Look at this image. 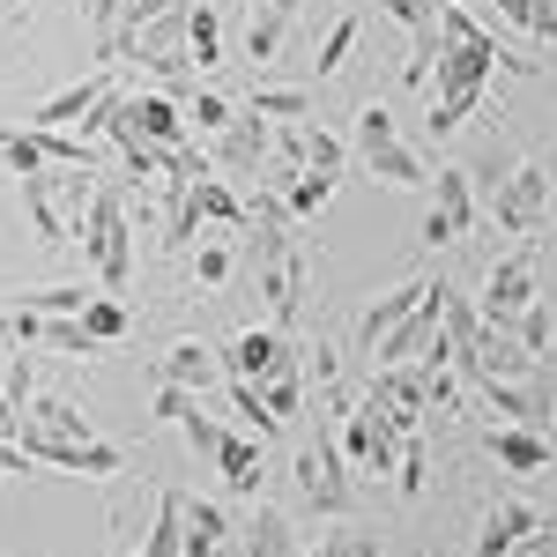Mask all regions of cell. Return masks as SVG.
Returning <instances> with one entry per match:
<instances>
[{
	"instance_id": "29",
	"label": "cell",
	"mask_w": 557,
	"mask_h": 557,
	"mask_svg": "<svg viewBox=\"0 0 557 557\" xmlns=\"http://www.w3.org/2000/svg\"><path fill=\"white\" fill-rule=\"evenodd\" d=\"M141 557H186V498H178V491L157 498V528H149Z\"/></svg>"
},
{
	"instance_id": "51",
	"label": "cell",
	"mask_w": 557,
	"mask_h": 557,
	"mask_svg": "<svg viewBox=\"0 0 557 557\" xmlns=\"http://www.w3.org/2000/svg\"><path fill=\"white\" fill-rule=\"evenodd\" d=\"M253 8H290V15H298V0H253Z\"/></svg>"
},
{
	"instance_id": "37",
	"label": "cell",
	"mask_w": 557,
	"mask_h": 557,
	"mask_svg": "<svg viewBox=\"0 0 557 557\" xmlns=\"http://www.w3.org/2000/svg\"><path fill=\"white\" fill-rule=\"evenodd\" d=\"M357 38H364V15H335V23H327V38H320V52H312V60H320V83L357 52Z\"/></svg>"
},
{
	"instance_id": "30",
	"label": "cell",
	"mask_w": 557,
	"mask_h": 557,
	"mask_svg": "<svg viewBox=\"0 0 557 557\" xmlns=\"http://www.w3.org/2000/svg\"><path fill=\"white\" fill-rule=\"evenodd\" d=\"M246 104H253L260 120H275V127H283V120H305V112H312V89H305V83H253Z\"/></svg>"
},
{
	"instance_id": "26",
	"label": "cell",
	"mask_w": 557,
	"mask_h": 557,
	"mask_svg": "<svg viewBox=\"0 0 557 557\" xmlns=\"http://www.w3.org/2000/svg\"><path fill=\"white\" fill-rule=\"evenodd\" d=\"M231 535V513L215 498H186V557H215Z\"/></svg>"
},
{
	"instance_id": "50",
	"label": "cell",
	"mask_w": 557,
	"mask_h": 557,
	"mask_svg": "<svg viewBox=\"0 0 557 557\" xmlns=\"http://www.w3.org/2000/svg\"><path fill=\"white\" fill-rule=\"evenodd\" d=\"M343 550H349V557H386L380 535H343Z\"/></svg>"
},
{
	"instance_id": "31",
	"label": "cell",
	"mask_w": 557,
	"mask_h": 557,
	"mask_svg": "<svg viewBox=\"0 0 557 557\" xmlns=\"http://www.w3.org/2000/svg\"><path fill=\"white\" fill-rule=\"evenodd\" d=\"M223 386H231V424L238 431H253V438H275V431H283L268 417V394H260L253 380H223Z\"/></svg>"
},
{
	"instance_id": "4",
	"label": "cell",
	"mask_w": 557,
	"mask_h": 557,
	"mask_svg": "<svg viewBox=\"0 0 557 557\" xmlns=\"http://www.w3.org/2000/svg\"><path fill=\"white\" fill-rule=\"evenodd\" d=\"M83 253L97 268V283L120 298L134 283V223H127V194L97 178V201H89V223H83Z\"/></svg>"
},
{
	"instance_id": "47",
	"label": "cell",
	"mask_w": 557,
	"mask_h": 557,
	"mask_svg": "<svg viewBox=\"0 0 557 557\" xmlns=\"http://www.w3.org/2000/svg\"><path fill=\"white\" fill-rule=\"evenodd\" d=\"M513 557H557V520H543V528H535V535H528Z\"/></svg>"
},
{
	"instance_id": "35",
	"label": "cell",
	"mask_w": 557,
	"mask_h": 557,
	"mask_svg": "<svg viewBox=\"0 0 557 557\" xmlns=\"http://www.w3.org/2000/svg\"><path fill=\"white\" fill-rule=\"evenodd\" d=\"M186 52H194V67H215V60H223V15H215L209 0H194V23H186Z\"/></svg>"
},
{
	"instance_id": "7",
	"label": "cell",
	"mask_w": 557,
	"mask_h": 557,
	"mask_svg": "<svg viewBox=\"0 0 557 557\" xmlns=\"http://www.w3.org/2000/svg\"><path fill=\"white\" fill-rule=\"evenodd\" d=\"M491 215H498V231H513V238L543 231V215H550V164H543V157L513 164V172L491 186Z\"/></svg>"
},
{
	"instance_id": "23",
	"label": "cell",
	"mask_w": 557,
	"mask_h": 557,
	"mask_svg": "<svg viewBox=\"0 0 557 557\" xmlns=\"http://www.w3.org/2000/svg\"><path fill=\"white\" fill-rule=\"evenodd\" d=\"M438 320H446V357H454V364H461V357L483 343V327H491V320H483V305L461 298V290H438Z\"/></svg>"
},
{
	"instance_id": "28",
	"label": "cell",
	"mask_w": 557,
	"mask_h": 557,
	"mask_svg": "<svg viewBox=\"0 0 557 557\" xmlns=\"http://www.w3.org/2000/svg\"><path fill=\"white\" fill-rule=\"evenodd\" d=\"M275 194H283V209L298 215V223H312V215L335 201V172H290L283 186H275Z\"/></svg>"
},
{
	"instance_id": "3",
	"label": "cell",
	"mask_w": 557,
	"mask_h": 557,
	"mask_svg": "<svg viewBox=\"0 0 557 557\" xmlns=\"http://www.w3.org/2000/svg\"><path fill=\"white\" fill-rule=\"evenodd\" d=\"M15 186H23V209H30L38 246L75 253V246H83V223H89V201H97V172H60V164H45V172L15 178Z\"/></svg>"
},
{
	"instance_id": "45",
	"label": "cell",
	"mask_w": 557,
	"mask_h": 557,
	"mask_svg": "<svg viewBox=\"0 0 557 557\" xmlns=\"http://www.w3.org/2000/svg\"><path fill=\"white\" fill-rule=\"evenodd\" d=\"M380 15H386V23H409V38L438 23V8H431V0H380Z\"/></svg>"
},
{
	"instance_id": "44",
	"label": "cell",
	"mask_w": 557,
	"mask_h": 557,
	"mask_svg": "<svg viewBox=\"0 0 557 557\" xmlns=\"http://www.w3.org/2000/svg\"><path fill=\"white\" fill-rule=\"evenodd\" d=\"M0 394H8V401H23V409H30V401H38V364H30V357H23V349H15V357H8V372H0Z\"/></svg>"
},
{
	"instance_id": "48",
	"label": "cell",
	"mask_w": 557,
	"mask_h": 557,
	"mask_svg": "<svg viewBox=\"0 0 557 557\" xmlns=\"http://www.w3.org/2000/svg\"><path fill=\"white\" fill-rule=\"evenodd\" d=\"M0 438L23 446V401H8V394H0Z\"/></svg>"
},
{
	"instance_id": "19",
	"label": "cell",
	"mask_w": 557,
	"mask_h": 557,
	"mask_svg": "<svg viewBox=\"0 0 557 557\" xmlns=\"http://www.w3.org/2000/svg\"><path fill=\"white\" fill-rule=\"evenodd\" d=\"M483 401L506 417V424H550V386H543V372H528V380H491L483 386Z\"/></svg>"
},
{
	"instance_id": "41",
	"label": "cell",
	"mask_w": 557,
	"mask_h": 557,
	"mask_svg": "<svg viewBox=\"0 0 557 557\" xmlns=\"http://www.w3.org/2000/svg\"><path fill=\"white\" fill-rule=\"evenodd\" d=\"M83 327L97 335V343H120V335H127V298H112V290H104V298H89L83 305Z\"/></svg>"
},
{
	"instance_id": "15",
	"label": "cell",
	"mask_w": 557,
	"mask_h": 557,
	"mask_svg": "<svg viewBox=\"0 0 557 557\" xmlns=\"http://www.w3.org/2000/svg\"><path fill=\"white\" fill-rule=\"evenodd\" d=\"M127 120L149 134L157 149H186V141H194V127H186V104H178L172 89H127Z\"/></svg>"
},
{
	"instance_id": "52",
	"label": "cell",
	"mask_w": 557,
	"mask_h": 557,
	"mask_svg": "<svg viewBox=\"0 0 557 557\" xmlns=\"http://www.w3.org/2000/svg\"><path fill=\"white\" fill-rule=\"evenodd\" d=\"M550 424H557V380H550Z\"/></svg>"
},
{
	"instance_id": "34",
	"label": "cell",
	"mask_w": 557,
	"mask_h": 557,
	"mask_svg": "<svg viewBox=\"0 0 557 557\" xmlns=\"http://www.w3.org/2000/svg\"><path fill=\"white\" fill-rule=\"evenodd\" d=\"M283 30H290V8H253V30H246V60L268 67L283 52Z\"/></svg>"
},
{
	"instance_id": "21",
	"label": "cell",
	"mask_w": 557,
	"mask_h": 557,
	"mask_svg": "<svg viewBox=\"0 0 557 557\" xmlns=\"http://www.w3.org/2000/svg\"><path fill=\"white\" fill-rule=\"evenodd\" d=\"M431 290H438V283H424V275H417V283H401V290L372 298V305H364V320H357V343H364V349H380L386 335H394V327H401V320H409V312H417V305L431 298Z\"/></svg>"
},
{
	"instance_id": "12",
	"label": "cell",
	"mask_w": 557,
	"mask_h": 557,
	"mask_svg": "<svg viewBox=\"0 0 557 557\" xmlns=\"http://www.w3.org/2000/svg\"><path fill=\"white\" fill-rule=\"evenodd\" d=\"M483 320L491 327H513L520 312L535 305V268H528V253H506V260H491V275H483Z\"/></svg>"
},
{
	"instance_id": "18",
	"label": "cell",
	"mask_w": 557,
	"mask_h": 557,
	"mask_svg": "<svg viewBox=\"0 0 557 557\" xmlns=\"http://www.w3.org/2000/svg\"><path fill=\"white\" fill-rule=\"evenodd\" d=\"M157 417L201 454V461H215V446H223V424H209L201 417V394H186V386H157Z\"/></svg>"
},
{
	"instance_id": "2",
	"label": "cell",
	"mask_w": 557,
	"mask_h": 557,
	"mask_svg": "<svg viewBox=\"0 0 557 557\" xmlns=\"http://www.w3.org/2000/svg\"><path fill=\"white\" fill-rule=\"evenodd\" d=\"M23 454H30L38 469H67V475H120L127 469V454H120L112 438H97L89 417L67 394H38V401L23 409Z\"/></svg>"
},
{
	"instance_id": "38",
	"label": "cell",
	"mask_w": 557,
	"mask_h": 557,
	"mask_svg": "<svg viewBox=\"0 0 557 557\" xmlns=\"http://www.w3.org/2000/svg\"><path fill=\"white\" fill-rule=\"evenodd\" d=\"M231 120H238V104H231V97H215V89H194V97H186V127L201 134V141H215Z\"/></svg>"
},
{
	"instance_id": "20",
	"label": "cell",
	"mask_w": 557,
	"mask_h": 557,
	"mask_svg": "<svg viewBox=\"0 0 557 557\" xmlns=\"http://www.w3.org/2000/svg\"><path fill=\"white\" fill-rule=\"evenodd\" d=\"M357 157H364V172L380 178V186H394V194H417V186H431V164L417 157V149H401L394 134H386V141H364Z\"/></svg>"
},
{
	"instance_id": "42",
	"label": "cell",
	"mask_w": 557,
	"mask_h": 557,
	"mask_svg": "<svg viewBox=\"0 0 557 557\" xmlns=\"http://www.w3.org/2000/svg\"><path fill=\"white\" fill-rule=\"evenodd\" d=\"M231 268H238V253H231V238H201L194 246V283H231Z\"/></svg>"
},
{
	"instance_id": "53",
	"label": "cell",
	"mask_w": 557,
	"mask_h": 557,
	"mask_svg": "<svg viewBox=\"0 0 557 557\" xmlns=\"http://www.w3.org/2000/svg\"><path fill=\"white\" fill-rule=\"evenodd\" d=\"M431 8H469V0H431Z\"/></svg>"
},
{
	"instance_id": "10",
	"label": "cell",
	"mask_w": 557,
	"mask_h": 557,
	"mask_svg": "<svg viewBox=\"0 0 557 557\" xmlns=\"http://www.w3.org/2000/svg\"><path fill=\"white\" fill-rule=\"evenodd\" d=\"M209 157L223 178H260V164L275 157V120H260L253 104H238V120L209 141Z\"/></svg>"
},
{
	"instance_id": "13",
	"label": "cell",
	"mask_w": 557,
	"mask_h": 557,
	"mask_svg": "<svg viewBox=\"0 0 557 557\" xmlns=\"http://www.w3.org/2000/svg\"><path fill=\"white\" fill-rule=\"evenodd\" d=\"M290 357H298V349H290V327H275V320H268V327H246L238 343L223 349V380H253L260 386L268 372H283Z\"/></svg>"
},
{
	"instance_id": "9",
	"label": "cell",
	"mask_w": 557,
	"mask_h": 557,
	"mask_svg": "<svg viewBox=\"0 0 557 557\" xmlns=\"http://www.w3.org/2000/svg\"><path fill=\"white\" fill-rule=\"evenodd\" d=\"M438 290H446V283H438ZM438 290H431V298L417 305V312H409V320H401V327H394L380 349H372V364H454V357H446V320H438Z\"/></svg>"
},
{
	"instance_id": "16",
	"label": "cell",
	"mask_w": 557,
	"mask_h": 557,
	"mask_svg": "<svg viewBox=\"0 0 557 557\" xmlns=\"http://www.w3.org/2000/svg\"><path fill=\"white\" fill-rule=\"evenodd\" d=\"M483 446H491V461H498L506 475H543V469L557 461L550 431H535V424H498Z\"/></svg>"
},
{
	"instance_id": "32",
	"label": "cell",
	"mask_w": 557,
	"mask_h": 557,
	"mask_svg": "<svg viewBox=\"0 0 557 557\" xmlns=\"http://www.w3.org/2000/svg\"><path fill=\"white\" fill-rule=\"evenodd\" d=\"M498 8V23H513V30H528V38L557 45V0H491Z\"/></svg>"
},
{
	"instance_id": "8",
	"label": "cell",
	"mask_w": 557,
	"mask_h": 557,
	"mask_svg": "<svg viewBox=\"0 0 557 557\" xmlns=\"http://www.w3.org/2000/svg\"><path fill=\"white\" fill-rule=\"evenodd\" d=\"M483 215V201H475V172H431V215H424V246H461L469 238V223Z\"/></svg>"
},
{
	"instance_id": "22",
	"label": "cell",
	"mask_w": 557,
	"mask_h": 557,
	"mask_svg": "<svg viewBox=\"0 0 557 557\" xmlns=\"http://www.w3.org/2000/svg\"><path fill=\"white\" fill-rule=\"evenodd\" d=\"M194 209H201V231L215 238H246V194H231V178H194Z\"/></svg>"
},
{
	"instance_id": "14",
	"label": "cell",
	"mask_w": 557,
	"mask_h": 557,
	"mask_svg": "<svg viewBox=\"0 0 557 557\" xmlns=\"http://www.w3.org/2000/svg\"><path fill=\"white\" fill-rule=\"evenodd\" d=\"M535 528H543V513H535L528 498H513V491H506V498H491V506H483V520H475V557H513Z\"/></svg>"
},
{
	"instance_id": "46",
	"label": "cell",
	"mask_w": 557,
	"mask_h": 557,
	"mask_svg": "<svg viewBox=\"0 0 557 557\" xmlns=\"http://www.w3.org/2000/svg\"><path fill=\"white\" fill-rule=\"evenodd\" d=\"M431 417H446V424H454V417H461V380H454V372H446V364H438V372H431Z\"/></svg>"
},
{
	"instance_id": "11",
	"label": "cell",
	"mask_w": 557,
	"mask_h": 557,
	"mask_svg": "<svg viewBox=\"0 0 557 557\" xmlns=\"http://www.w3.org/2000/svg\"><path fill=\"white\" fill-rule=\"evenodd\" d=\"M535 364H543V357L520 343L513 327H483V343H475L454 372H461V380H475V386H491V380H528Z\"/></svg>"
},
{
	"instance_id": "40",
	"label": "cell",
	"mask_w": 557,
	"mask_h": 557,
	"mask_svg": "<svg viewBox=\"0 0 557 557\" xmlns=\"http://www.w3.org/2000/svg\"><path fill=\"white\" fill-rule=\"evenodd\" d=\"M424 483H431L424 431H409V438H401V469H394V491H401V498H424Z\"/></svg>"
},
{
	"instance_id": "6",
	"label": "cell",
	"mask_w": 557,
	"mask_h": 557,
	"mask_svg": "<svg viewBox=\"0 0 557 557\" xmlns=\"http://www.w3.org/2000/svg\"><path fill=\"white\" fill-rule=\"evenodd\" d=\"M127 97V83H120V67H97L89 83H67L60 97H45L38 112L23 120V127H67V134H104V112Z\"/></svg>"
},
{
	"instance_id": "1",
	"label": "cell",
	"mask_w": 557,
	"mask_h": 557,
	"mask_svg": "<svg viewBox=\"0 0 557 557\" xmlns=\"http://www.w3.org/2000/svg\"><path fill=\"white\" fill-rule=\"evenodd\" d=\"M498 67L528 75L535 60L506 52V45H498V30H483L469 8H438V89H431V134H438V141L469 127V112L483 104V89H491V75H498Z\"/></svg>"
},
{
	"instance_id": "54",
	"label": "cell",
	"mask_w": 557,
	"mask_h": 557,
	"mask_svg": "<svg viewBox=\"0 0 557 557\" xmlns=\"http://www.w3.org/2000/svg\"><path fill=\"white\" fill-rule=\"evenodd\" d=\"M0 186H15V172H8V164H0Z\"/></svg>"
},
{
	"instance_id": "17",
	"label": "cell",
	"mask_w": 557,
	"mask_h": 557,
	"mask_svg": "<svg viewBox=\"0 0 557 557\" xmlns=\"http://www.w3.org/2000/svg\"><path fill=\"white\" fill-rule=\"evenodd\" d=\"M223 380V349H209V343H172L164 357H157V386H186V394H209V386Z\"/></svg>"
},
{
	"instance_id": "25",
	"label": "cell",
	"mask_w": 557,
	"mask_h": 557,
	"mask_svg": "<svg viewBox=\"0 0 557 557\" xmlns=\"http://www.w3.org/2000/svg\"><path fill=\"white\" fill-rule=\"evenodd\" d=\"M215 469H223V483H231L238 498H260V446L246 438V431H223V446H215Z\"/></svg>"
},
{
	"instance_id": "49",
	"label": "cell",
	"mask_w": 557,
	"mask_h": 557,
	"mask_svg": "<svg viewBox=\"0 0 557 557\" xmlns=\"http://www.w3.org/2000/svg\"><path fill=\"white\" fill-rule=\"evenodd\" d=\"M23 469H38V461H30L15 438H0V475H23Z\"/></svg>"
},
{
	"instance_id": "39",
	"label": "cell",
	"mask_w": 557,
	"mask_h": 557,
	"mask_svg": "<svg viewBox=\"0 0 557 557\" xmlns=\"http://www.w3.org/2000/svg\"><path fill=\"white\" fill-rule=\"evenodd\" d=\"M343 157H349L343 134H327L320 120H305V172H335L343 178Z\"/></svg>"
},
{
	"instance_id": "43",
	"label": "cell",
	"mask_w": 557,
	"mask_h": 557,
	"mask_svg": "<svg viewBox=\"0 0 557 557\" xmlns=\"http://www.w3.org/2000/svg\"><path fill=\"white\" fill-rule=\"evenodd\" d=\"M513 335H520L528 349H535V357H550V343H557V320H550V305L535 298V305H528V312L513 320Z\"/></svg>"
},
{
	"instance_id": "24",
	"label": "cell",
	"mask_w": 557,
	"mask_h": 557,
	"mask_svg": "<svg viewBox=\"0 0 557 557\" xmlns=\"http://www.w3.org/2000/svg\"><path fill=\"white\" fill-rule=\"evenodd\" d=\"M246 557H305L298 528H290V513H275V506H253V520H246Z\"/></svg>"
},
{
	"instance_id": "36",
	"label": "cell",
	"mask_w": 557,
	"mask_h": 557,
	"mask_svg": "<svg viewBox=\"0 0 557 557\" xmlns=\"http://www.w3.org/2000/svg\"><path fill=\"white\" fill-rule=\"evenodd\" d=\"M0 164H8V172H15V178L45 172V164H52V157H45L38 127H8V134H0Z\"/></svg>"
},
{
	"instance_id": "27",
	"label": "cell",
	"mask_w": 557,
	"mask_h": 557,
	"mask_svg": "<svg viewBox=\"0 0 557 557\" xmlns=\"http://www.w3.org/2000/svg\"><path fill=\"white\" fill-rule=\"evenodd\" d=\"M260 394H268V417H275V424H290V417H305V394H312V380H305V364L290 357L283 372H268V380H260Z\"/></svg>"
},
{
	"instance_id": "33",
	"label": "cell",
	"mask_w": 557,
	"mask_h": 557,
	"mask_svg": "<svg viewBox=\"0 0 557 557\" xmlns=\"http://www.w3.org/2000/svg\"><path fill=\"white\" fill-rule=\"evenodd\" d=\"M89 298H97V290H83V283H38V290H15L23 312H67V320H83Z\"/></svg>"
},
{
	"instance_id": "5",
	"label": "cell",
	"mask_w": 557,
	"mask_h": 557,
	"mask_svg": "<svg viewBox=\"0 0 557 557\" xmlns=\"http://www.w3.org/2000/svg\"><path fill=\"white\" fill-rule=\"evenodd\" d=\"M349 475H357V469H349L335 424H320L298 446V491H305V506H312V513H327V520L357 513V483H349Z\"/></svg>"
}]
</instances>
